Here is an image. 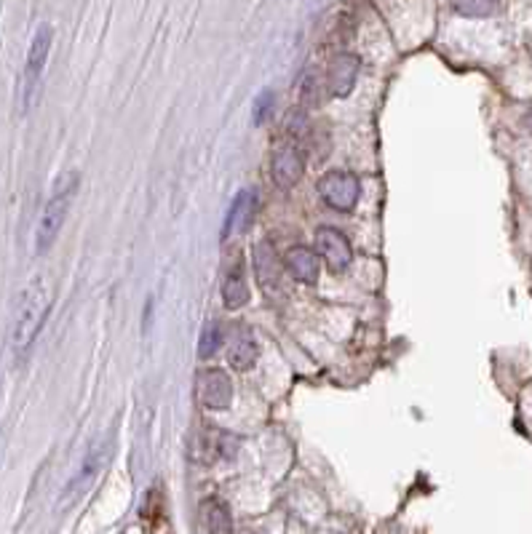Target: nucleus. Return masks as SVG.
<instances>
[{
	"instance_id": "nucleus-14",
	"label": "nucleus",
	"mask_w": 532,
	"mask_h": 534,
	"mask_svg": "<svg viewBox=\"0 0 532 534\" xmlns=\"http://www.w3.org/2000/svg\"><path fill=\"white\" fill-rule=\"evenodd\" d=\"M257 353H260V350H257V342H254L249 334H241V337H235V339H233L230 350H227V361H230V366H233V369L246 372V369H252V366H254Z\"/></svg>"
},
{
	"instance_id": "nucleus-12",
	"label": "nucleus",
	"mask_w": 532,
	"mask_h": 534,
	"mask_svg": "<svg viewBox=\"0 0 532 534\" xmlns=\"http://www.w3.org/2000/svg\"><path fill=\"white\" fill-rule=\"evenodd\" d=\"M222 302H225L227 311H238V308H244L249 302V289H246V281H244V273H241V259H238V265H233L225 273Z\"/></svg>"
},
{
	"instance_id": "nucleus-17",
	"label": "nucleus",
	"mask_w": 532,
	"mask_h": 534,
	"mask_svg": "<svg viewBox=\"0 0 532 534\" xmlns=\"http://www.w3.org/2000/svg\"><path fill=\"white\" fill-rule=\"evenodd\" d=\"M319 89L321 86L314 73L303 75V81H300V100H303V105H314L316 97H319Z\"/></svg>"
},
{
	"instance_id": "nucleus-6",
	"label": "nucleus",
	"mask_w": 532,
	"mask_h": 534,
	"mask_svg": "<svg viewBox=\"0 0 532 534\" xmlns=\"http://www.w3.org/2000/svg\"><path fill=\"white\" fill-rule=\"evenodd\" d=\"M196 396L207 409H227L233 401V382L222 369H201L196 374Z\"/></svg>"
},
{
	"instance_id": "nucleus-3",
	"label": "nucleus",
	"mask_w": 532,
	"mask_h": 534,
	"mask_svg": "<svg viewBox=\"0 0 532 534\" xmlns=\"http://www.w3.org/2000/svg\"><path fill=\"white\" fill-rule=\"evenodd\" d=\"M51 51V27L43 24L30 46L27 62H24V73H22V92H19V102H22V112H27L30 107L35 105L38 92H40V78L46 70V59Z\"/></svg>"
},
{
	"instance_id": "nucleus-1",
	"label": "nucleus",
	"mask_w": 532,
	"mask_h": 534,
	"mask_svg": "<svg viewBox=\"0 0 532 534\" xmlns=\"http://www.w3.org/2000/svg\"><path fill=\"white\" fill-rule=\"evenodd\" d=\"M49 311H51V286L46 278H35L19 297L16 319H13V328H11V342H13L16 355H24L32 347Z\"/></svg>"
},
{
	"instance_id": "nucleus-7",
	"label": "nucleus",
	"mask_w": 532,
	"mask_h": 534,
	"mask_svg": "<svg viewBox=\"0 0 532 534\" xmlns=\"http://www.w3.org/2000/svg\"><path fill=\"white\" fill-rule=\"evenodd\" d=\"M306 171V158L300 153V147L295 144H279L273 158H270V177L276 182V188L289 190L303 179Z\"/></svg>"
},
{
	"instance_id": "nucleus-9",
	"label": "nucleus",
	"mask_w": 532,
	"mask_h": 534,
	"mask_svg": "<svg viewBox=\"0 0 532 534\" xmlns=\"http://www.w3.org/2000/svg\"><path fill=\"white\" fill-rule=\"evenodd\" d=\"M257 193L254 190H241L227 212V219H225V227H222V238L227 241L230 235H241L252 227L254 216H257Z\"/></svg>"
},
{
	"instance_id": "nucleus-18",
	"label": "nucleus",
	"mask_w": 532,
	"mask_h": 534,
	"mask_svg": "<svg viewBox=\"0 0 532 534\" xmlns=\"http://www.w3.org/2000/svg\"><path fill=\"white\" fill-rule=\"evenodd\" d=\"M452 8L463 16H487L495 11V3H455Z\"/></svg>"
},
{
	"instance_id": "nucleus-5",
	"label": "nucleus",
	"mask_w": 532,
	"mask_h": 534,
	"mask_svg": "<svg viewBox=\"0 0 532 534\" xmlns=\"http://www.w3.org/2000/svg\"><path fill=\"white\" fill-rule=\"evenodd\" d=\"M316 254L332 273H345V267L353 259V246L337 227H319L316 230Z\"/></svg>"
},
{
	"instance_id": "nucleus-10",
	"label": "nucleus",
	"mask_w": 532,
	"mask_h": 534,
	"mask_svg": "<svg viewBox=\"0 0 532 534\" xmlns=\"http://www.w3.org/2000/svg\"><path fill=\"white\" fill-rule=\"evenodd\" d=\"M284 267H287V273H289L295 281L316 284V281H319L321 257L314 249H308V246H292V249L284 254Z\"/></svg>"
},
{
	"instance_id": "nucleus-13",
	"label": "nucleus",
	"mask_w": 532,
	"mask_h": 534,
	"mask_svg": "<svg viewBox=\"0 0 532 534\" xmlns=\"http://www.w3.org/2000/svg\"><path fill=\"white\" fill-rule=\"evenodd\" d=\"M201 519H204V527L209 534H233V519H230V511L225 508L222 500L209 497L201 503Z\"/></svg>"
},
{
	"instance_id": "nucleus-15",
	"label": "nucleus",
	"mask_w": 532,
	"mask_h": 534,
	"mask_svg": "<svg viewBox=\"0 0 532 534\" xmlns=\"http://www.w3.org/2000/svg\"><path fill=\"white\" fill-rule=\"evenodd\" d=\"M219 339H222V331H219V326L217 323H207V328H204V334H201V339H199V355L201 358H212L214 353L219 350Z\"/></svg>"
},
{
	"instance_id": "nucleus-11",
	"label": "nucleus",
	"mask_w": 532,
	"mask_h": 534,
	"mask_svg": "<svg viewBox=\"0 0 532 534\" xmlns=\"http://www.w3.org/2000/svg\"><path fill=\"white\" fill-rule=\"evenodd\" d=\"M254 273L262 289H276L281 284V262L270 241H260L254 246Z\"/></svg>"
},
{
	"instance_id": "nucleus-8",
	"label": "nucleus",
	"mask_w": 532,
	"mask_h": 534,
	"mask_svg": "<svg viewBox=\"0 0 532 534\" xmlns=\"http://www.w3.org/2000/svg\"><path fill=\"white\" fill-rule=\"evenodd\" d=\"M359 57L353 54H337L329 62L326 70V92L332 97H348L356 86V75H359Z\"/></svg>"
},
{
	"instance_id": "nucleus-2",
	"label": "nucleus",
	"mask_w": 532,
	"mask_h": 534,
	"mask_svg": "<svg viewBox=\"0 0 532 534\" xmlns=\"http://www.w3.org/2000/svg\"><path fill=\"white\" fill-rule=\"evenodd\" d=\"M75 188H78V174H65L59 179V185L54 188V196L49 198L46 209H43L40 219H38V232H35V249H38V254L49 251L51 243L57 241V235H59V230L65 224V216L70 212Z\"/></svg>"
},
{
	"instance_id": "nucleus-19",
	"label": "nucleus",
	"mask_w": 532,
	"mask_h": 534,
	"mask_svg": "<svg viewBox=\"0 0 532 534\" xmlns=\"http://www.w3.org/2000/svg\"><path fill=\"white\" fill-rule=\"evenodd\" d=\"M270 109H273V92L265 89V92L257 97V105H254V123H265Z\"/></svg>"
},
{
	"instance_id": "nucleus-4",
	"label": "nucleus",
	"mask_w": 532,
	"mask_h": 534,
	"mask_svg": "<svg viewBox=\"0 0 532 534\" xmlns=\"http://www.w3.org/2000/svg\"><path fill=\"white\" fill-rule=\"evenodd\" d=\"M319 196L334 212H353L361 196V182L353 171H326L319 179Z\"/></svg>"
},
{
	"instance_id": "nucleus-16",
	"label": "nucleus",
	"mask_w": 532,
	"mask_h": 534,
	"mask_svg": "<svg viewBox=\"0 0 532 534\" xmlns=\"http://www.w3.org/2000/svg\"><path fill=\"white\" fill-rule=\"evenodd\" d=\"M100 465H102V457H100V454L94 451V454H92V457H89L86 462H84V470H81V473H78V478H75V481L70 484V489H73V492H81V486H86V484H89V481L94 478V473L100 470Z\"/></svg>"
}]
</instances>
